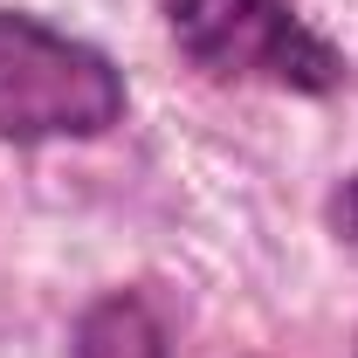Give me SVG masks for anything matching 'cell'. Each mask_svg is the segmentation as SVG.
<instances>
[{
    "mask_svg": "<svg viewBox=\"0 0 358 358\" xmlns=\"http://www.w3.org/2000/svg\"><path fill=\"white\" fill-rule=\"evenodd\" d=\"M124 69L103 48L48 28L21 7H0V145L103 138L124 124Z\"/></svg>",
    "mask_w": 358,
    "mask_h": 358,
    "instance_id": "obj_1",
    "label": "cell"
},
{
    "mask_svg": "<svg viewBox=\"0 0 358 358\" xmlns=\"http://www.w3.org/2000/svg\"><path fill=\"white\" fill-rule=\"evenodd\" d=\"M173 48L207 83H268L296 96L345 90V55L289 0H166Z\"/></svg>",
    "mask_w": 358,
    "mask_h": 358,
    "instance_id": "obj_2",
    "label": "cell"
},
{
    "mask_svg": "<svg viewBox=\"0 0 358 358\" xmlns=\"http://www.w3.org/2000/svg\"><path fill=\"white\" fill-rule=\"evenodd\" d=\"M76 358H173L159 303L145 289H103L76 317Z\"/></svg>",
    "mask_w": 358,
    "mask_h": 358,
    "instance_id": "obj_3",
    "label": "cell"
},
{
    "mask_svg": "<svg viewBox=\"0 0 358 358\" xmlns=\"http://www.w3.org/2000/svg\"><path fill=\"white\" fill-rule=\"evenodd\" d=\"M324 214H331V234H338L345 248H358V173L331 193V207H324Z\"/></svg>",
    "mask_w": 358,
    "mask_h": 358,
    "instance_id": "obj_4",
    "label": "cell"
}]
</instances>
